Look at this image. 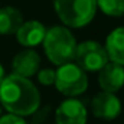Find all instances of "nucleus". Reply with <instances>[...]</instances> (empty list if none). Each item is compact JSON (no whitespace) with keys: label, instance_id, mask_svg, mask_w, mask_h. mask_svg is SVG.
Masks as SVG:
<instances>
[{"label":"nucleus","instance_id":"1","mask_svg":"<svg viewBox=\"0 0 124 124\" xmlns=\"http://www.w3.org/2000/svg\"><path fill=\"white\" fill-rule=\"evenodd\" d=\"M1 107L15 116L35 114L40 105V94L29 78L12 74L0 82Z\"/></svg>","mask_w":124,"mask_h":124},{"label":"nucleus","instance_id":"2","mask_svg":"<svg viewBox=\"0 0 124 124\" xmlns=\"http://www.w3.org/2000/svg\"><path fill=\"white\" fill-rule=\"evenodd\" d=\"M43 48L48 59L54 65H63L74 61L77 40L65 26H54L48 29L43 38Z\"/></svg>","mask_w":124,"mask_h":124},{"label":"nucleus","instance_id":"3","mask_svg":"<svg viewBox=\"0 0 124 124\" xmlns=\"http://www.w3.org/2000/svg\"><path fill=\"white\" fill-rule=\"evenodd\" d=\"M54 7L65 26L82 28L94 19L97 0H54Z\"/></svg>","mask_w":124,"mask_h":124},{"label":"nucleus","instance_id":"4","mask_svg":"<svg viewBox=\"0 0 124 124\" xmlns=\"http://www.w3.org/2000/svg\"><path fill=\"white\" fill-rule=\"evenodd\" d=\"M55 87L66 97H77L88 88L87 72L74 62L59 65L55 75Z\"/></svg>","mask_w":124,"mask_h":124},{"label":"nucleus","instance_id":"5","mask_svg":"<svg viewBox=\"0 0 124 124\" xmlns=\"http://www.w3.org/2000/svg\"><path fill=\"white\" fill-rule=\"evenodd\" d=\"M74 59H75V63L79 68H82L85 72L87 71H90V72L100 71L110 61L105 48L95 40H85V42L77 45Z\"/></svg>","mask_w":124,"mask_h":124},{"label":"nucleus","instance_id":"6","mask_svg":"<svg viewBox=\"0 0 124 124\" xmlns=\"http://www.w3.org/2000/svg\"><path fill=\"white\" fill-rule=\"evenodd\" d=\"M87 118L88 113L85 105L74 97L62 101L55 111L56 124H87Z\"/></svg>","mask_w":124,"mask_h":124},{"label":"nucleus","instance_id":"7","mask_svg":"<svg viewBox=\"0 0 124 124\" xmlns=\"http://www.w3.org/2000/svg\"><path fill=\"white\" fill-rule=\"evenodd\" d=\"M93 114L102 120H114L121 113V101L114 93L101 91L94 95L91 101Z\"/></svg>","mask_w":124,"mask_h":124},{"label":"nucleus","instance_id":"8","mask_svg":"<svg viewBox=\"0 0 124 124\" xmlns=\"http://www.w3.org/2000/svg\"><path fill=\"white\" fill-rule=\"evenodd\" d=\"M98 84L102 91L116 94L124 85V66L116 62H107L100 69Z\"/></svg>","mask_w":124,"mask_h":124},{"label":"nucleus","instance_id":"9","mask_svg":"<svg viewBox=\"0 0 124 124\" xmlns=\"http://www.w3.org/2000/svg\"><path fill=\"white\" fill-rule=\"evenodd\" d=\"M39 66H40L39 55L29 48L26 51H22L17 55H15V58L12 61L13 74L25 77V78H31L32 75H35L39 71Z\"/></svg>","mask_w":124,"mask_h":124},{"label":"nucleus","instance_id":"10","mask_svg":"<svg viewBox=\"0 0 124 124\" xmlns=\"http://www.w3.org/2000/svg\"><path fill=\"white\" fill-rule=\"evenodd\" d=\"M46 29L45 26L38 20H28L20 25V28L16 32V38L19 43L25 48H33L43 42Z\"/></svg>","mask_w":124,"mask_h":124},{"label":"nucleus","instance_id":"11","mask_svg":"<svg viewBox=\"0 0 124 124\" xmlns=\"http://www.w3.org/2000/svg\"><path fill=\"white\" fill-rule=\"evenodd\" d=\"M105 51L108 59L124 66V28H117L105 39Z\"/></svg>","mask_w":124,"mask_h":124},{"label":"nucleus","instance_id":"12","mask_svg":"<svg viewBox=\"0 0 124 124\" xmlns=\"http://www.w3.org/2000/svg\"><path fill=\"white\" fill-rule=\"evenodd\" d=\"M23 23V16L19 9L6 6L0 9V35H13Z\"/></svg>","mask_w":124,"mask_h":124},{"label":"nucleus","instance_id":"13","mask_svg":"<svg viewBox=\"0 0 124 124\" xmlns=\"http://www.w3.org/2000/svg\"><path fill=\"white\" fill-rule=\"evenodd\" d=\"M97 6L107 16L111 17L124 16V0H97Z\"/></svg>","mask_w":124,"mask_h":124},{"label":"nucleus","instance_id":"14","mask_svg":"<svg viewBox=\"0 0 124 124\" xmlns=\"http://www.w3.org/2000/svg\"><path fill=\"white\" fill-rule=\"evenodd\" d=\"M38 74V81L42 84V85H52L55 84V75H56V71L51 69V68H43L40 71L36 72Z\"/></svg>","mask_w":124,"mask_h":124},{"label":"nucleus","instance_id":"15","mask_svg":"<svg viewBox=\"0 0 124 124\" xmlns=\"http://www.w3.org/2000/svg\"><path fill=\"white\" fill-rule=\"evenodd\" d=\"M0 124H28L23 117L20 116H15V114H6L0 117Z\"/></svg>","mask_w":124,"mask_h":124},{"label":"nucleus","instance_id":"16","mask_svg":"<svg viewBox=\"0 0 124 124\" xmlns=\"http://www.w3.org/2000/svg\"><path fill=\"white\" fill-rule=\"evenodd\" d=\"M3 78H4V69H3V66H1V63H0V82L3 81Z\"/></svg>","mask_w":124,"mask_h":124},{"label":"nucleus","instance_id":"17","mask_svg":"<svg viewBox=\"0 0 124 124\" xmlns=\"http://www.w3.org/2000/svg\"><path fill=\"white\" fill-rule=\"evenodd\" d=\"M1 111H3V107H1V105H0V114H1Z\"/></svg>","mask_w":124,"mask_h":124}]
</instances>
